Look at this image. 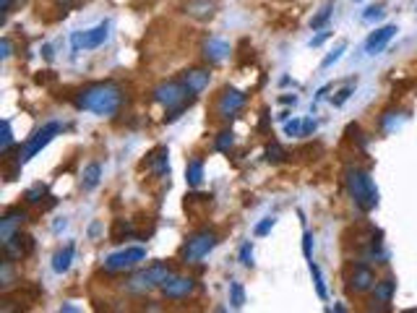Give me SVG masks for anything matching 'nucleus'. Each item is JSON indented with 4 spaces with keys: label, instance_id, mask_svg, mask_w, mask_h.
Here are the masks:
<instances>
[{
    "label": "nucleus",
    "instance_id": "24",
    "mask_svg": "<svg viewBox=\"0 0 417 313\" xmlns=\"http://www.w3.org/2000/svg\"><path fill=\"white\" fill-rule=\"evenodd\" d=\"M290 154H287V149L282 146V144L271 141L269 146H266V162H271V165H279V162H285Z\"/></svg>",
    "mask_w": 417,
    "mask_h": 313
},
{
    "label": "nucleus",
    "instance_id": "6",
    "mask_svg": "<svg viewBox=\"0 0 417 313\" xmlns=\"http://www.w3.org/2000/svg\"><path fill=\"white\" fill-rule=\"evenodd\" d=\"M143 258H146V248L131 246V248H125V251L113 253V256H107L102 266L107 274H118V272H131V269H136Z\"/></svg>",
    "mask_w": 417,
    "mask_h": 313
},
{
    "label": "nucleus",
    "instance_id": "12",
    "mask_svg": "<svg viewBox=\"0 0 417 313\" xmlns=\"http://www.w3.org/2000/svg\"><path fill=\"white\" fill-rule=\"evenodd\" d=\"M370 303H373V308H379V311H386L391 305V300H394V295H397V279L394 277H386V279H379L376 282V287L370 290Z\"/></svg>",
    "mask_w": 417,
    "mask_h": 313
},
{
    "label": "nucleus",
    "instance_id": "2",
    "mask_svg": "<svg viewBox=\"0 0 417 313\" xmlns=\"http://www.w3.org/2000/svg\"><path fill=\"white\" fill-rule=\"evenodd\" d=\"M344 188L350 193L352 204L370 214L373 209L379 207V188H376V183L370 178L368 170H362V167H347L344 170Z\"/></svg>",
    "mask_w": 417,
    "mask_h": 313
},
{
    "label": "nucleus",
    "instance_id": "44",
    "mask_svg": "<svg viewBox=\"0 0 417 313\" xmlns=\"http://www.w3.org/2000/svg\"><path fill=\"white\" fill-rule=\"evenodd\" d=\"M63 311H66V313H76L78 308H76V305H63Z\"/></svg>",
    "mask_w": 417,
    "mask_h": 313
},
{
    "label": "nucleus",
    "instance_id": "17",
    "mask_svg": "<svg viewBox=\"0 0 417 313\" xmlns=\"http://www.w3.org/2000/svg\"><path fill=\"white\" fill-rule=\"evenodd\" d=\"M201 53H204V57H206L208 63H222L229 55V45L219 37H208L204 42V48H201Z\"/></svg>",
    "mask_w": 417,
    "mask_h": 313
},
{
    "label": "nucleus",
    "instance_id": "31",
    "mask_svg": "<svg viewBox=\"0 0 417 313\" xmlns=\"http://www.w3.org/2000/svg\"><path fill=\"white\" fill-rule=\"evenodd\" d=\"M10 146H13V131H10V120H3V144H0L3 154H8Z\"/></svg>",
    "mask_w": 417,
    "mask_h": 313
},
{
    "label": "nucleus",
    "instance_id": "26",
    "mask_svg": "<svg viewBox=\"0 0 417 313\" xmlns=\"http://www.w3.org/2000/svg\"><path fill=\"white\" fill-rule=\"evenodd\" d=\"M232 144H235V133L222 131L217 136V141H214V149H217V152H229V149H232Z\"/></svg>",
    "mask_w": 417,
    "mask_h": 313
},
{
    "label": "nucleus",
    "instance_id": "1",
    "mask_svg": "<svg viewBox=\"0 0 417 313\" xmlns=\"http://www.w3.org/2000/svg\"><path fill=\"white\" fill-rule=\"evenodd\" d=\"M125 102L123 86L115 81H99L81 89L76 95V107L84 113L99 115V118H115Z\"/></svg>",
    "mask_w": 417,
    "mask_h": 313
},
{
    "label": "nucleus",
    "instance_id": "5",
    "mask_svg": "<svg viewBox=\"0 0 417 313\" xmlns=\"http://www.w3.org/2000/svg\"><path fill=\"white\" fill-rule=\"evenodd\" d=\"M219 237L214 230H199V232H193V235L185 240V246H183V264H201L204 258L217 248Z\"/></svg>",
    "mask_w": 417,
    "mask_h": 313
},
{
    "label": "nucleus",
    "instance_id": "23",
    "mask_svg": "<svg viewBox=\"0 0 417 313\" xmlns=\"http://www.w3.org/2000/svg\"><path fill=\"white\" fill-rule=\"evenodd\" d=\"M308 269H311V277H313V285H316V295L321 298V300H326L329 298V290H326V282H323V274L321 269H318V264L316 261H308Z\"/></svg>",
    "mask_w": 417,
    "mask_h": 313
},
{
    "label": "nucleus",
    "instance_id": "27",
    "mask_svg": "<svg viewBox=\"0 0 417 313\" xmlns=\"http://www.w3.org/2000/svg\"><path fill=\"white\" fill-rule=\"evenodd\" d=\"M229 303L235 305V308H243V305H246V290H243L240 282H232V285H229Z\"/></svg>",
    "mask_w": 417,
    "mask_h": 313
},
{
    "label": "nucleus",
    "instance_id": "21",
    "mask_svg": "<svg viewBox=\"0 0 417 313\" xmlns=\"http://www.w3.org/2000/svg\"><path fill=\"white\" fill-rule=\"evenodd\" d=\"M102 181V165L99 162H89L84 170V178H81V188L84 190H94Z\"/></svg>",
    "mask_w": 417,
    "mask_h": 313
},
{
    "label": "nucleus",
    "instance_id": "15",
    "mask_svg": "<svg viewBox=\"0 0 417 313\" xmlns=\"http://www.w3.org/2000/svg\"><path fill=\"white\" fill-rule=\"evenodd\" d=\"M181 81L185 84L193 97H199L201 92H206L208 84H211V74H208L206 68H188V71H183Z\"/></svg>",
    "mask_w": 417,
    "mask_h": 313
},
{
    "label": "nucleus",
    "instance_id": "20",
    "mask_svg": "<svg viewBox=\"0 0 417 313\" xmlns=\"http://www.w3.org/2000/svg\"><path fill=\"white\" fill-rule=\"evenodd\" d=\"M73 253H76V246L73 243H68L66 248H60L55 256H52V272L55 274H66L71 264H73Z\"/></svg>",
    "mask_w": 417,
    "mask_h": 313
},
{
    "label": "nucleus",
    "instance_id": "30",
    "mask_svg": "<svg viewBox=\"0 0 417 313\" xmlns=\"http://www.w3.org/2000/svg\"><path fill=\"white\" fill-rule=\"evenodd\" d=\"M237 258H240V264L246 266V269H253V246H250V240H246V243L240 246Z\"/></svg>",
    "mask_w": 417,
    "mask_h": 313
},
{
    "label": "nucleus",
    "instance_id": "10",
    "mask_svg": "<svg viewBox=\"0 0 417 313\" xmlns=\"http://www.w3.org/2000/svg\"><path fill=\"white\" fill-rule=\"evenodd\" d=\"M162 295L167 298V300H188L190 295L196 293V279L193 277H178L172 274L164 285L160 287Z\"/></svg>",
    "mask_w": 417,
    "mask_h": 313
},
{
    "label": "nucleus",
    "instance_id": "45",
    "mask_svg": "<svg viewBox=\"0 0 417 313\" xmlns=\"http://www.w3.org/2000/svg\"><path fill=\"white\" fill-rule=\"evenodd\" d=\"M355 3H360V0H355Z\"/></svg>",
    "mask_w": 417,
    "mask_h": 313
},
{
    "label": "nucleus",
    "instance_id": "22",
    "mask_svg": "<svg viewBox=\"0 0 417 313\" xmlns=\"http://www.w3.org/2000/svg\"><path fill=\"white\" fill-rule=\"evenodd\" d=\"M185 183H188V188H199L201 183H204V160H201V157L188 162V167H185Z\"/></svg>",
    "mask_w": 417,
    "mask_h": 313
},
{
    "label": "nucleus",
    "instance_id": "42",
    "mask_svg": "<svg viewBox=\"0 0 417 313\" xmlns=\"http://www.w3.org/2000/svg\"><path fill=\"white\" fill-rule=\"evenodd\" d=\"M10 8H13V0H3V3H0V11H3V16H8Z\"/></svg>",
    "mask_w": 417,
    "mask_h": 313
},
{
    "label": "nucleus",
    "instance_id": "36",
    "mask_svg": "<svg viewBox=\"0 0 417 313\" xmlns=\"http://www.w3.org/2000/svg\"><path fill=\"white\" fill-rule=\"evenodd\" d=\"M303 256L308 258V261L313 258V235L308 232V230L303 232Z\"/></svg>",
    "mask_w": 417,
    "mask_h": 313
},
{
    "label": "nucleus",
    "instance_id": "39",
    "mask_svg": "<svg viewBox=\"0 0 417 313\" xmlns=\"http://www.w3.org/2000/svg\"><path fill=\"white\" fill-rule=\"evenodd\" d=\"M316 128H318V123H316L313 118H311V120H303V136H311Z\"/></svg>",
    "mask_w": 417,
    "mask_h": 313
},
{
    "label": "nucleus",
    "instance_id": "32",
    "mask_svg": "<svg viewBox=\"0 0 417 313\" xmlns=\"http://www.w3.org/2000/svg\"><path fill=\"white\" fill-rule=\"evenodd\" d=\"M383 16H386L383 6H370V8H365V13H362V21H381Z\"/></svg>",
    "mask_w": 417,
    "mask_h": 313
},
{
    "label": "nucleus",
    "instance_id": "13",
    "mask_svg": "<svg viewBox=\"0 0 417 313\" xmlns=\"http://www.w3.org/2000/svg\"><path fill=\"white\" fill-rule=\"evenodd\" d=\"M397 32H399L397 24H386V27L370 32V37L365 39V53H368V55H381L391 39L397 37Z\"/></svg>",
    "mask_w": 417,
    "mask_h": 313
},
{
    "label": "nucleus",
    "instance_id": "37",
    "mask_svg": "<svg viewBox=\"0 0 417 313\" xmlns=\"http://www.w3.org/2000/svg\"><path fill=\"white\" fill-rule=\"evenodd\" d=\"M0 57H3V60H8L10 57V39L8 37H3V42H0Z\"/></svg>",
    "mask_w": 417,
    "mask_h": 313
},
{
    "label": "nucleus",
    "instance_id": "16",
    "mask_svg": "<svg viewBox=\"0 0 417 313\" xmlns=\"http://www.w3.org/2000/svg\"><path fill=\"white\" fill-rule=\"evenodd\" d=\"M24 222H27V211H24V209H10V211H6V217L0 219V240L6 243L10 235H16Z\"/></svg>",
    "mask_w": 417,
    "mask_h": 313
},
{
    "label": "nucleus",
    "instance_id": "7",
    "mask_svg": "<svg viewBox=\"0 0 417 313\" xmlns=\"http://www.w3.org/2000/svg\"><path fill=\"white\" fill-rule=\"evenodd\" d=\"M376 282H379V279H376V272L370 269V264L358 261V264H352L350 274H347V293L365 295L376 287Z\"/></svg>",
    "mask_w": 417,
    "mask_h": 313
},
{
    "label": "nucleus",
    "instance_id": "35",
    "mask_svg": "<svg viewBox=\"0 0 417 313\" xmlns=\"http://www.w3.org/2000/svg\"><path fill=\"white\" fill-rule=\"evenodd\" d=\"M285 133L287 136H303V120H290V123L285 125Z\"/></svg>",
    "mask_w": 417,
    "mask_h": 313
},
{
    "label": "nucleus",
    "instance_id": "8",
    "mask_svg": "<svg viewBox=\"0 0 417 313\" xmlns=\"http://www.w3.org/2000/svg\"><path fill=\"white\" fill-rule=\"evenodd\" d=\"M60 131H63V125L57 123V120H50V123L42 125V128H39V131L34 133L31 139H29L27 146H24V157L19 160L21 165H24V162H29V160H34V157H37V154L42 152V149H45V146H48V144L52 141V139H55Z\"/></svg>",
    "mask_w": 417,
    "mask_h": 313
},
{
    "label": "nucleus",
    "instance_id": "11",
    "mask_svg": "<svg viewBox=\"0 0 417 313\" xmlns=\"http://www.w3.org/2000/svg\"><path fill=\"white\" fill-rule=\"evenodd\" d=\"M107 24H99V27L89 29V32H73L71 34V45L76 53L81 50H97L99 45H104V39H107Z\"/></svg>",
    "mask_w": 417,
    "mask_h": 313
},
{
    "label": "nucleus",
    "instance_id": "34",
    "mask_svg": "<svg viewBox=\"0 0 417 313\" xmlns=\"http://www.w3.org/2000/svg\"><path fill=\"white\" fill-rule=\"evenodd\" d=\"M42 193H45V186L37 183L34 188L27 190V204H39V201H42Z\"/></svg>",
    "mask_w": 417,
    "mask_h": 313
},
{
    "label": "nucleus",
    "instance_id": "4",
    "mask_svg": "<svg viewBox=\"0 0 417 313\" xmlns=\"http://www.w3.org/2000/svg\"><path fill=\"white\" fill-rule=\"evenodd\" d=\"M172 277V269L167 264H152L149 269H141L128 279V293L133 295H146L162 287Z\"/></svg>",
    "mask_w": 417,
    "mask_h": 313
},
{
    "label": "nucleus",
    "instance_id": "33",
    "mask_svg": "<svg viewBox=\"0 0 417 313\" xmlns=\"http://www.w3.org/2000/svg\"><path fill=\"white\" fill-rule=\"evenodd\" d=\"M274 222H276L274 217H266V219H261V222H258V225H256V230H253V232H256L258 237L269 235V232H271V228H274Z\"/></svg>",
    "mask_w": 417,
    "mask_h": 313
},
{
    "label": "nucleus",
    "instance_id": "3",
    "mask_svg": "<svg viewBox=\"0 0 417 313\" xmlns=\"http://www.w3.org/2000/svg\"><path fill=\"white\" fill-rule=\"evenodd\" d=\"M154 102L162 104L167 115H164V123H172V120H178L185 110H188L190 104H193V95H190L185 84L183 81H164L160 84L157 89L152 92Z\"/></svg>",
    "mask_w": 417,
    "mask_h": 313
},
{
    "label": "nucleus",
    "instance_id": "43",
    "mask_svg": "<svg viewBox=\"0 0 417 313\" xmlns=\"http://www.w3.org/2000/svg\"><path fill=\"white\" fill-rule=\"evenodd\" d=\"M279 102H282V104H295V102H297V97H279Z\"/></svg>",
    "mask_w": 417,
    "mask_h": 313
},
{
    "label": "nucleus",
    "instance_id": "25",
    "mask_svg": "<svg viewBox=\"0 0 417 313\" xmlns=\"http://www.w3.org/2000/svg\"><path fill=\"white\" fill-rule=\"evenodd\" d=\"M332 13H334V3L329 0V3H326V6L311 19V29H323L326 24H329V19H332Z\"/></svg>",
    "mask_w": 417,
    "mask_h": 313
},
{
    "label": "nucleus",
    "instance_id": "41",
    "mask_svg": "<svg viewBox=\"0 0 417 313\" xmlns=\"http://www.w3.org/2000/svg\"><path fill=\"white\" fill-rule=\"evenodd\" d=\"M57 6H63V11L66 8H73V6H78V3H81V0H55Z\"/></svg>",
    "mask_w": 417,
    "mask_h": 313
},
{
    "label": "nucleus",
    "instance_id": "9",
    "mask_svg": "<svg viewBox=\"0 0 417 313\" xmlns=\"http://www.w3.org/2000/svg\"><path fill=\"white\" fill-rule=\"evenodd\" d=\"M246 99L248 97L240 92V89H235V86H227L222 95H219L217 99V118H235L243 107H246Z\"/></svg>",
    "mask_w": 417,
    "mask_h": 313
},
{
    "label": "nucleus",
    "instance_id": "38",
    "mask_svg": "<svg viewBox=\"0 0 417 313\" xmlns=\"http://www.w3.org/2000/svg\"><path fill=\"white\" fill-rule=\"evenodd\" d=\"M329 37H332V32H321L318 37H313V39H311V48H321V45H323V42H326Z\"/></svg>",
    "mask_w": 417,
    "mask_h": 313
},
{
    "label": "nucleus",
    "instance_id": "29",
    "mask_svg": "<svg viewBox=\"0 0 417 313\" xmlns=\"http://www.w3.org/2000/svg\"><path fill=\"white\" fill-rule=\"evenodd\" d=\"M355 84H358V81H350V84L341 86L339 92H337V97H332V104H334V107H341V104H344L352 95H355Z\"/></svg>",
    "mask_w": 417,
    "mask_h": 313
},
{
    "label": "nucleus",
    "instance_id": "40",
    "mask_svg": "<svg viewBox=\"0 0 417 313\" xmlns=\"http://www.w3.org/2000/svg\"><path fill=\"white\" fill-rule=\"evenodd\" d=\"M99 232H102V222H92V228H89V237L94 240V237L99 235Z\"/></svg>",
    "mask_w": 417,
    "mask_h": 313
},
{
    "label": "nucleus",
    "instance_id": "18",
    "mask_svg": "<svg viewBox=\"0 0 417 313\" xmlns=\"http://www.w3.org/2000/svg\"><path fill=\"white\" fill-rule=\"evenodd\" d=\"M185 13L199 21H208L217 13V0H188L185 3Z\"/></svg>",
    "mask_w": 417,
    "mask_h": 313
},
{
    "label": "nucleus",
    "instance_id": "19",
    "mask_svg": "<svg viewBox=\"0 0 417 313\" xmlns=\"http://www.w3.org/2000/svg\"><path fill=\"white\" fill-rule=\"evenodd\" d=\"M170 152H167V146H160V149H154L152 154H149V170L157 175V178H164V175H170Z\"/></svg>",
    "mask_w": 417,
    "mask_h": 313
},
{
    "label": "nucleus",
    "instance_id": "28",
    "mask_svg": "<svg viewBox=\"0 0 417 313\" xmlns=\"http://www.w3.org/2000/svg\"><path fill=\"white\" fill-rule=\"evenodd\" d=\"M344 50H347V42H339V45H337V48H334L332 53L321 60V68H332L334 63H339L341 55H344Z\"/></svg>",
    "mask_w": 417,
    "mask_h": 313
},
{
    "label": "nucleus",
    "instance_id": "14",
    "mask_svg": "<svg viewBox=\"0 0 417 313\" xmlns=\"http://www.w3.org/2000/svg\"><path fill=\"white\" fill-rule=\"evenodd\" d=\"M3 251H6V258L10 261H21L24 256H29L31 251H34V237L29 235H21V230L16 235H10L6 243H3Z\"/></svg>",
    "mask_w": 417,
    "mask_h": 313
}]
</instances>
